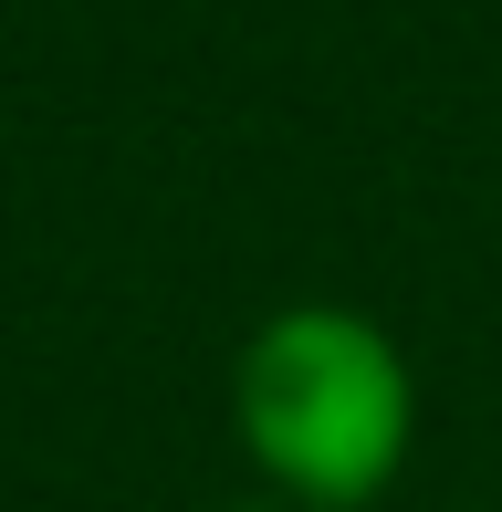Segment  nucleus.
<instances>
[{"mask_svg":"<svg viewBox=\"0 0 502 512\" xmlns=\"http://www.w3.org/2000/svg\"><path fill=\"white\" fill-rule=\"evenodd\" d=\"M220 512H293V502H272V492H251V502H220Z\"/></svg>","mask_w":502,"mask_h":512,"instance_id":"nucleus-2","label":"nucleus"},{"mask_svg":"<svg viewBox=\"0 0 502 512\" xmlns=\"http://www.w3.org/2000/svg\"><path fill=\"white\" fill-rule=\"evenodd\" d=\"M231 439L272 502L377 512L419 450V366L367 304H283L231 356Z\"/></svg>","mask_w":502,"mask_h":512,"instance_id":"nucleus-1","label":"nucleus"}]
</instances>
